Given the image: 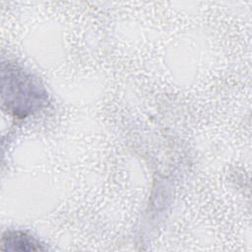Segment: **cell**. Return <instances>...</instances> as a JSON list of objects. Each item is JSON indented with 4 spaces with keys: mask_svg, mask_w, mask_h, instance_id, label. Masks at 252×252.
<instances>
[{
    "mask_svg": "<svg viewBox=\"0 0 252 252\" xmlns=\"http://www.w3.org/2000/svg\"><path fill=\"white\" fill-rule=\"evenodd\" d=\"M45 102L46 93L36 79L15 64H2V103L9 113L24 118Z\"/></svg>",
    "mask_w": 252,
    "mask_h": 252,
    "instance_id": "obj_1",
    "label": "cell"
},
{
    "mask_svg": "<svg viewBox=\"0 0 252 252\" xmlns=\"http://www.w3.org/2000/svg\"><path fill=\"white\" fill-rule=\"evenodd\" d=\"M1 248L12 251L43 250L41 244L31 235L21 231H7L3 234Z\"/></svg>",
    "mask_w": 252,
    "mask_h": 252,
    "instance_id": "obj_2",
    "label": "cell"
}]
</instances>
